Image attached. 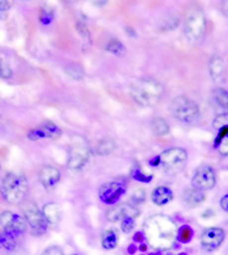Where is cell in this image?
Returning <instances> with one entry per match:
<instances>
[{
    "instance_id": "14",
    "label": "cell",
    "mask_w": 228,
    "mask_h": 255,
    "mask_svg": "<svg viewBox=\"0 0 228 255\" xmlns=\"http://www.w3.org/2000/svg\"><path fill=\"white\" fill-rule=\"evenodd\" d=\"M226 238V232L221 228H206L201 236V244L206 252H215L221 248Z\"/></svg>"
},
{
    "instance_id": "3",
    "label": "cell",
    "mask_w": 228,
    "mask_h": 255,
    "mask_svg": "<svg viewBox=\"0 0 228 255\" xmlns=\"http://www.w3.org/2000/svg\"><path fill=\"white\" fill-rule=\"evenodd\" d=\"M29 191V184L24 174L8 172L1 180L0 193L4 200L11 205H20L24 203Z\"/></svg>"
},
{
    "instance_id": "22",
    "label": "cell",
    "mask_w": 228,
    "mask_h": 255,
    "mask_svg": "<svg viewBox=\"0 0 228 255\" xmlns=\"http://www.w3.org/2000/svg\"><path fill=\"white\" fill-rule=\"evenodd\" d=\"M118 241H120V237H118L117 230L108 229L104 230L101 233V245L102 248L106 249V250H113V249H116L117 245H118Z\"/></svg>"
},
{
    "instance_id": "36",
    "label": "cell",
    "mask_w": 228,
    "mask_h": 255,
    "mask_svg": "<svg viewBox=\"0 0 228 255\" xmlns=\"http://www.w3.org/2000/svg\"><path fill=\"white\" fill-rule=\"evenodd\" d=\"M221 207H222V209H223V211L227 212V213H228V195H226V196L222 197Z\"/></svg>"
},
{
    "instance_id": "20",
    "label": "cell",
    "mask_w": 228,
    "mask_h": 255,
    "mask_svg": "<svg viewBox=\"0 0 228 255\" xmlns=\"http://www.w3.org/2000/svg\"><path fill=\"white\" fill-rule=\"evenodd\" d=\"M209 71H210V75L215 82H222L225 79L226 75V63L225 61L218 57V55H214L213 58L210 59L209 62Z\"/></svg>"
},
{
    "instance_id": "9",
    "label": "cell",
    "mask_w": 228,
    "mask_h": 255,
    "mask_svg": "<svg viewBox=\"0 0 228 255\" xmlns=\"http://www.w3.org/2000/svg\"><path fill=\"white\" fill-rule=\"evenodd\" d=\"M24 220L34 236H42L46 233L49 224L45 219L44 213L32 201L24 207Z\"/></svg>"
},
{
    "instance_id": "32",
    "label": "cell",
    "mask_w": 228,
    "mask_h": 255,
    "mask_svg": "<svg viewBox=\"0 0 228 255\" xmlns=\"http://www.w3.org/2000/svg\"><path fill=\"white\" fill-rule=\"evenodd\" d=\"M178 238H180L182 242H188V241H190V238H192V230H190V228H188V226L182 228L181 232L178 233Z\"/></svg>"
},
{
    "instance_id": "13",
    "label": "cell",
    "mask_w": 228,
    "mask_h": 255,
    "mask_svg": "<svg viewBox=\"0 0 228 255\" xmlns=\"http://www.w3.org/2000/svg\"><path fill=\"white\" fill-rule=\"evenodd\" d=\"M139 216V209L131 203H117L106 211V220L110 223H118L126 217L137 219Z\"/></svg>"
},
{
    "instance_id": "28",
    "label": "cell",
    "mask_w": 228,
    "mask_h": 255,
    "mask_svg": "<svg viewBox=\"0 0 228 255\" xmlns=\"http://www.w3.org/2000/svg\"><path fill=\"white\" fill-rule=\"evenodd\" d=\"M146 199H147V196H146L145 191L142 190V188H137V190H134L133 193H131L130 203L137 207V205L146 203Z\"/></svg>"
},
{
    "instance_id": "11",
    "label": "cell",
    "mask_w": 228,
    "mask_h": 255,
    "mask_svg": "<svg viewBox=\"0 0 228 255\" xmlns=\"http://www.w3.org/2000/svg\"><path fill=\"white\" fill-rule=\"evenodd\" d=\"M215 184H217V171H215V168L210 164L199 166L194 176H193V187L207 191L214 188Z\"/></svg>"
},
{
    "instance_id": "21",
    "label": "cell",
    "mask_w": 228,
    "mask_h": 255,
    "mask_svg": "<svg viewBox=\"0 0 228 255\" xmlns=\"http://www.w3.org/2000/svg\"><path fill=\"white\" fill-rule=\"evenodd\" d=\"M42 213H44L45 219H46L49 225H57L61 221V208L55 203H47V204H45L44 208H42Z\"/></svg>"
},
{
    "instance_id": "15",
    "label": "cell",
    "mask_w": 228,
    "mask_h": 255,
    "mask_svg": "<svg viewBox=\"0 0 228 255\" xmlns=\"http://www.w3.org/2000/svg\"><path fill=\"white\" fill-rule=\"evenodd\" d=\"M40 182L41 184L45 187V190L50 191L57 187L59 182H61V172L57 167L46 164L42 166L40 170Z\"/></svg>"
},
{
    "instance_id": "27",
    "label": "cell",
    "mask_w": 228,
    "mask_h": 255,
    "mask_svg": "<svg viewBox=\"0 0 228 255\" xmlns=\"http://www.w3.org/2000/svg\"><path fill=\"white\" fill-rule=\"evenodd\" d=\"M16 248V238L11 237L5 232H0V250L12 252Z\"/></svg>"
},
{
    "instance_id": "30",
    "label": "cell",
    "mask_w": 228,
    "mask_h": 255,
    "mask_svg": "<svg viewBox=\"0 0 228 255\" xmlns=\"http://www.w3.org/2000/svg\"><path fill=\"white\" fill-rule=\"evenodd\" d=\"M13 73L7 62H4L3 59H0V79H11Z\"/></svg>"
},
{
    "instance_id": "37",
    "label": "cell",
    "mask_w": 228,
    "mask_h": 255,
    "mask_svg": "<svg viewBox=\"0 0 228 255\" xmlns=\"http://www.w3.org/2000/svg\"><path fill=\"white\" fill-rule=\"evenodd\" d=\"M223 167L228 170V155H226L225 159H223Z\"/></svg>"
},
{
    "instance_id": "10",
    "label": "cell",
    "mask_w": 228,
    "mask_h": 255,
    "mask_svg": "<svg viewBox=\"0 0 228 255\" xmlns=\"http://www.w3.org/2000/svg\"><path fill=\"white\" fill-rule=\"evenodd\" d=\"M0 224L3 226L4 232L16 240L25 233L26 226H28L21 216L11 211H4L0 215Z\"/></svg>"
},
{
    "instance_id": "23",
    "label": "cell",
    "mask_w": 228,
    "mask_h": 255,
    "mask_svg": "<svg viewBox=\"0 0 228 255\" xmlns=\"http://www.w3.org/2000/svg\"><path fill=\"white\" fill-rule=\"evenodd\" d=\"M217 147L219 154L223 157L228 155V125L219 129V134L217 138Z\"/></svg>"
},
{
    "instance_id": "1",
    "label": "cell",
    "mask_w": 228,
    "mask_h": 255,
    "mask_svg": "<svg viewBox=\"0 0 228 255\" xmlns=\"http://www.w3.org/2000/svg\"><path fill=\"white\" fill-rule=\"evenodd\" d=\"M143 233L150 246L157 250H169L178 237L177 226L168 216L153 215L145 221Z\"/></svg>"
},
{
    "instance_id": "31",
    "label": "cell",
    "mask_w": 228,
    "mask_h": 255,
    "mask_svg": "<svg viewBox=\"0 0 228 255\" xmlns=\"http://www.w3.org/2000/svg\"><path fill=\"white\" fill-rule=\"evenodd\" d=\"M122 230L125 233H130L131 230L134 229L135 223H134V219H131V217H126L125 220H122Z\"/></svg>"
},
{
    "instance_id": "34",
    "label": "cell",
    "mask_w": 228,
    "mask_h": 255,
    "mask_svg": "<svg viewBox=\"0 0 228 255\" xmlns=\"http://www.w3.org/2000/svg\"><path fill=\"white\" fill-rule=\"evenodd\" d=\"M218 9H219L223 15L228 16V1H219V3H218Z\"/></svg>"
},
{
    "instance_id": "17",
    "label": "cell",
    "mask_w": 228,
    "mask_h": 255,
    "mask_svg": "<svg viewBox=\"0 0 228 255\" xmlns=\"http://www.w3.org/2000/svg\"><path fill=\"white\" fill-rule=\"evenodd\" d=\"M206 192L203 190H199L197 187H190L186 188L184 192V203L186 207L192 208H198L206 201Z\"/></svg>"
},
{
    "instance_id": "7",
    "label": "cell",
    "mask_w": 228,
    "mask_h": 255,
    "mask_svg": "<svg viewBox=\"0 0 228 255\" xmlns=\"http://www.w3.org/2000/svg\"><path fill=\"white\" fill-rule=\"evenodd\" d=\"M91 146L83 139H74L70 147L67 166L73 171H81L87 166L89 157H91Z\"/></svg>"
},
{
    "instance_id": "5",
    "label": "cell",
    "mask_w": 228,
    "mask_h": 255,
    "mask_svg": "<svg viewBox=\"0 0 228 255\" xmlns=\"http://www.w3.org/2000/svg\"><path fill=\"white\" fill-rule=\"evenodd\" d=\"M170 111L178 121L188 125L198 123L199 117H201L198 104L190 98L184 95L176 96L173 99V102L170 104Z\"/></svg>"
},
{
    "instance_id": "12",
    "label": "cell",
    "mask_w": 228,
    "mask_h": 255,
    "mask_svg": "<svg viewBox=\"0 0 228 255\" xmlns=\"http://www.w3.org/2000/svg\"><path fill=\"white\" fill-rule=\"evenodd\" d=\"M62 137V130L58 125L51 121H44L40 125L28 130V138L30 141H40V139H58Z\"/></svg>"
},
{
    "instance_id": "35",
    "label": "cell",
    "mask_w": 228,
    "mask_h": 255,
    "mask_svg": "<svg viewBox=\"0 0 228 255\" xmlns=\"http://www.w3.org/2000/svg\"><path fill=\"white\" fill-rule=\"evenodd\" d=\"M11 8V1L8 0H0V11H8Z\"/></svg>"
},
{
    "instance_id": "4",
    "label": "cell",
    "mask_w": 228,
    "mask_h": 255,
    "mask_svg": "<svg viewBox=\"0 0 228 255\" xmlns=\"http://www.w3.org/2000/svg\"><path fill=\"white\" fill-rule=\"evenodd\" d=\"M206 33V18L199 4H192L185 15V36L192 42H199Z\"/></svg>"
},
{
    "instance_id": "16",
    "label": "cell",
    "mask_w": 228,
    "mask_h": 255,
    "mask_svg": "<svg viewBox=\"0 0 228 255\" xmlns=\"http://www.w3.org/2000/svg\"><path fill=\"white\" fill-rule=\"evenodd\" d=\"M211 106L218 116L228 115V91L225 88H215L211 95Z\"/></svg>"
},
{
    "instance_id": "2",
    "label": "cell",
    "mask_w": 228,
    "mask_h": 255,
    "mask_svg": "<svg viewBox=\"0 0 228 255\" xmlns=\"http://www.w3.org/2000/svg\"><path fill=\"white\" fill-rule=\"evenodd\" d=\"M130 98L141 107H153L159 104L164 95V88L160 82L146 78L131 84L129 90Z\"/></svg>"
},
{
    "instance_id": "24",
    "label": "cell",
    "mask_w": 228,
    "mask_h": 255,
    "mask_svg": "<svg viewBox=\"0 0 228 255\" xmlns=\"http://www.w3.org/2000/svg\"><path fill=\"white\" fill-rule=\"evenodd\" d=\"M151 129L156 135L163 137L169 133V124L161 117H153L151 121Z\"/></svg>"
},
{
    "instance_id": "6",
    "label": "cell",
    "mask_w": 228,
    "mask_h": 255,
    "mask_svg": "<svg viewBox=\"0 0 228 255\" xmlns=\"http://www.w3.org/2000/svg\"><path fill=\"white\" fill-rule=\"evenodd\" d=\"M155 164L167 171H180L188 160V153L182 147H170L156 158Z\"/></svg>"
},
{
    "instance_id": "26",
    "label": "cell",
    "mask_w": 228,
    "mask_h": 255,
    "mask_svg": "<svg viewBox=\"0 0 228 255\" xmlns=\"http://www.w3.org/2000/svg\"><path fill=\"white\" fill-rule=\"evenodd\" d=\"M105 49L114 55H122L126 53V49L122 42L117 38H109V41L105 44Z\"/></svg>"
},
{
    "instance_id": "29",
    "label": "cell",
    "mask_w": 228,
    "mask_h": 255,
    "mask_svg": "<svg viewBox=\"0 0 228 255\" xmlns=\"http://www.w3.org/2000/svg\"><path fill=\"white\" fill-rule=\"evenodd\" d=\"M76 30L79 33V36L83 38V40L91 41V33H89V29L88 26L85 25V22L83 21H76Z\"/></svg>"
},
{
    "instance_id": "25",
    "label": "cell",
    "mask_w": 228,
    "mask_h": 255,
    "mask_svg": "<svg viewBox=\"0 0 228 255\" xmlns=\"http://www.w3.org/2000/svg\"><path fill=\"white\" fill-rule=\"evenodd\" d=\"M65 73L74 80H81L84 78L83 66L77 62H70L65 66Z\"/></svg>"
},
{
    "instance_id": "8",
    "label": "cell",
    "mask_w": 228,
    "mask_h": 255,
    "mask_svg": "<svg viewBox=\"0 0 228 255\" xmlns=\"http://www.w3.org/2000/svg\"><path fill=\"white\" fill-rule=\"evenodd\" d=\"M127 186H129V180L123 176L113 179V180L100 187L98 196H100L101 201H104L106 204H117L122 199L123 195L126 193Z\"/></svg>"
},
{
    "instance_id": "33",
    "label": "cell",
    "mask_w": 228,
    "mask_h": 255,
    "mask_svg": "<svg viewBox=\"0 0 228 255\" xmlns=\"http://www.w3.org/2000/svg\"><path fill=\"white\" fill-rule=\"evenodd\" d=\"M41 255H65V254H63L62 249L58 248V246H50V248H47Z\"/></svg>"
},
{
    "instance_id": "19",
    "label": "cell",
    "mask_w": 228,
    "mask_h": 255,
    "mask_svg": "<svg viewBox=\"0 0 228 255\" xmlns=\"http://www.w3.org/2000/svg\"><path fill=\"white\" fill-rule=\"evenodd\" d=\"M114 150H116V142H114V139L109 138V137L97 139L91 147L92 153L96 155H101V157L112 154Z\"/></svg>"
},
{
    "instance_id": "18",
    "label": "cell",
    "mask_w": 228,
    "mask_h": 255,
    "mask_svg": "<svg viewBox=\"0 0 228 255\" xmlns=\"http://www.w3.org/2000/svg\"><path fill=\"white\" fill-rule=\"evenodd\" d=\"M152 203L159 207L169 204L170 201L173 200V191L168 186H159L156 187L155 190L151 193Z\"/></svg>"
},
{
    "instance_id": "38",
    "label": "cell",
    "mask_w": 228,
    "mask_h": 255,
    "mask_svg": "<svg viewBox=\"0 0 228 255\" xmlns=\"http://www.w3.org/2000/svg\"><path fill=\"white\" fill-rule=\"evenodd\" d=\"M73 255H77V254H73Z\"/></svg>"
}]
</instances>
